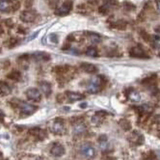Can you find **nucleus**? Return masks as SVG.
<instances>
[{
  "instance_id": "f257e3e1",
  "label": "nucleus",
  "mask_w": 160,
  "mask_h": 160,
  "mask_svg": "<svg viewBox=\"0 0 160 160\" xmlns=\"http://www.w3.org/2000/svg\"><path fill=\"white\" fill-rule=\"evenodd\" d=\"M102 84H103V78L101 76H95L90 80L87 91L90 94H98L102 89Z\"/></svg>"
},
{
  "instance_id": "f03ea898",
  "label": "nucleus",
  "mask_w": 160,
  "mask_h": 160,
  "mask_svg": "<svg viewBox=\"0 0 160 160\" xmlns=\"http://www.w3.org/2000/svg\"><path fill=\"white\" fill-rule=\"evenodd\" d=\"M80 152H81L86 158L92 159L96 156V150L91 143H84L80 147Z\"/></svg>"
},
{
  "instance_id": "7ed1b4c3",
  "label": "nucleus",
  "mask_w": 160,
  "mask_h": 160,
  "mask_svg": "<svg viewBox=\"0 0 160 160\" xmlns=\"http://www.w3.org/2000/svg\"><path fill=\"white\" fill-rule=\"evenodd\" d=\"M128 141L134 145V146H139V145H142L145 141V138L144 136L138 132V131H133L129 136H128Z\"/></svg>"
},
{
  "instance_id": "20e7f679",
  "label": "nucleus",
  "mask_w": 160,
  "mask_h": 160,
  "mask_svg": "<svg viewBox=\"0 0 160 160\" xmlns=\"http://www.w3.org/2000/svg\"><path fill=\"white\" fill-rule=\"evenodd\" d=\"M51 130L55 134H63L65 131L64 121L61 119H56L51 125Z\"/></svg>"
},
{
  "instance_id": "39448f33",
  "label": "nucleus",
  "mask_w": 160,
  "mask_h": 160,
  "mask_svg": "<svg viewBox=\"0 0 160 160\" xmlns=\"http://www.w3.org/2000/svg\"><path fill=\"white\" fill-rule=\"evenodd\" d=\"M72 2L70 1V0H68V1L64 2V4L62 6H60L58 9H57L56 15H58V16L68 15L72 11Z\"/></svg>"
},
{
  "instance_id": "423d86ee",
  "label": "nucleus",
  "mask_w": 160,
  "mask_h": 160,
  "mask_svg": "<svg viewBox=\"0 0 160 160\" xmlns=\"http://www.w3.org/2000/svg\"><path fill=\"white\" fill-rule=\"evenodd\" d=\"M18 106L21 110V113L24 114L26 116L32 115V114L37 110V106L26 103V102H20V103H18Z\"/></svg>"
},
{
  "instance_id": "0eeeda50",
  "label": "nucleus",
  "mask_w": 160,
  "mask_h": 160,
  "mask_svg": "<svg viewBox=\"0 0 160 160\" xmlns=\"http://www.w3.org/2000/svg\"><path fill=\"white\" fill-rule=\"evenodd\" d=\"M26 96L28 98V99L32 100V101H40L42 98V94L41 92L36 89V88H30L26 91Z\"/></svg>"
},
{
  "instance_id": "6e6552de",
  "label": "nucleus",
  "mask_w": 160,
  "mask_h": 160,
  "mask_svg": "<svg viewBox=\"0 0 160 160\" xmlns=\"http://www.w3.org/2000/svg\"><path fill=\"white\" fill-rule=\"evenodd\" d=\"M129 54L131 57H135V58H148L146 51L141 47L132 48L129 51Z\"/></svg>"
},
{
  "instance_id": "1a4fd4ad",
  "label": "nucleus",
  "mask_w": 160,
  "mask_h": 160,
  "mask_svg": "<svg viewBox=\"0 0 160 160\" xmlns=\"http://www.w3.org/2000/svg\"><path fill=\"white\" fill-rule=\"evenodd\" d=\"M50 152H51L52 155H54L56 157H60V156H62L65 153V148L61 144L56 143V144H54L51 147Z\"/></svg>"
},
{
  "instance_id": "9d476101",
  "label": "nucleus",
  "mask_w": 160,
  "mask_h": 160,
  "mask_svg": "<svg viewBox=\"0 0 160 160\" xmlns=\"http://www.w3.org/2000/svg\"><path fill=\"white\" fill-rule=\"evenodd\" d=\"M80 68L86 73H95L98 72V68L94 64L91 63H82L80 65Z\"/></svg>"
},
{
  "instance_id": "9b49d317",
  "label": "nucleus",
  "mask_w": 160,
  "mask_h": 160,
  "mask_svg": "<svg viewBox=\"0 0 160 160\" xmlns=\"http://www.w3.org/2000/svg\"><path fill=\"white\" fill-rule=\"evenodd\" d=\"M36 14L32 12V11H24L23 13L20 15V18L24 22H32L35 20Z\"/></svg>"
},
{
  "instance_id": "f8f14e48",
  "label": "nucleus",
  "mask_w": 160,
  "mask_h": 160,
  "mask_svg": "<svg viewBox=\"0 0 160 160\" xmlns=\"http://www.w3.org/2000/svg\"><path fill=\"white\" fill-rule=\"evenodd\" d=\"M87 131V128L86 125L83 122H76L73 125V133L75 135H83L84 133H86Z\"/></svg>"
},
{
  "instance_id": "ddd939ff",
  "label": "nucleus",
  "mask_w": 160,
  "mask_h": 160,
  "mask_svg": "<svg viewBox=\"0 0 160 160\" xmlns=\"http://www.w3.org/2000/svg\"><path fill=\"white\" fill-rule=\"evenodd\" d=\"M39 86H40V89H41V91L42 92L43 95H45V96H49V95L51 94L52 89H51V85H50L49 83L42 81V82H40Z\"/></svg>"
},
{
  "instance_id": "4468645a",
  "label": "nucleus",
  "mask_w": 160,
  "mask_h": 160,
  "mask_svg": "<svg viewBox=\"0 0 160 160\" xmlns=\"http://www.w3.org/2000/svg\"><path fill=\"white\" fill-rule=\"evenodd\" d=\"M67 98H68L70 101H78L80 99H83L84 98V96L79 94V93H75V92H67L66 94Z\"/></svg>"
},
{
  "instance_id": "2eb2a0df",
  "label": "nucleus",
  "mask_w": 160,
  "mask_h": 160,
  "mask_svg": "<svg viewBox=\"0 0 160 160\" xmlns=\"http://www.w3.org/2000/svg\"><path fill=\"white\" fill-rule=\"evenodd\" d=\"M13 4L12 0H0V12H8Z\"/></svg>"
},
{
  "instance_id": "dca6fc26",
  "label": "nucleus",
  "mask_w": 160,
  "mask_h": 160,
  "mask_svg": "<svg viewBox=\"0 0 160 160\" xmlns=\"http://www.w3.org/2000/svg\"><path fill=\"white\" fill-rule=\"evenodd\" d=\"M11 92H12V88L10 87V85H8L7 83L0 84V96H2V97L9 96Z\"/></svg>"
},
{
  "instance_id": "f3484780",
  "label": "nucleus",
  "mask_w": 160,
  "mask_h": 160,
  "mask_svg": "<svg viewBox=\"0 0 160 160\" xmlns=\"http://www.w3.org/2000/svg\"><path fill=\"white\" fill-rule=\"evenodd\" d=\"M33 57L37 61H48L50 58V55L45 52H36L33 54Z\"/></svg>"
},
{
  "instance_id": "a211bd4d",
  "label": "nucleus",
  "mask_w": 160,
  "mask_h": 160,
  "mask_svg": "<svg viewBox=\"0 0 160 160\" xmlns=\"http://www.w3.org/2000/svg\"><path fill=\"white\" fill-rule=\"evenodd\" d=\"M98 146H99V148L102 151V152H106L108 148H109V143L106 139L105 136H102L101 138L99 139L98 141Z\"/></svg>"
},
{
  "instance_id": "6ab92c4d",
  "label": "nucleus",
  "mask_w": 160,
  "mask_h": 160,
  "mask_svg": "<svg viewBox=\"0 0 160 160\" xmlns=\"http://www.w3.org/2000/svg\"><path fill=\"white\" fill-rule=\"evenodd\" d=\"M128 98L133 102H139L141 100V96L138 92H137V91L132 90L128 94Z\"/></svg>"
},
{
  "instance_id": "aec40b11",
  "label": "nucleus",
  "mask_w": 160,
  "mask_h": 160,
  "mask_svg": "<svg viewBox=\"0 0 160 160\" xmlns=\"http://www.w3.org/2000/svg\"><path fill=\"white\" fill-rule=\"evenodd\" d=\"M119 124H120V127L123 129V130H129L131 128V123L129 122L128 120L127 119H122L120 122H119Z\"/></svg>"
},
{
  "instance_id": "412c9836",
  "label": "nucleus",
  "mask_w": 160,
  "mask_h": 160,
  "mask_svg": "<svg viewBox=\"0 0 160 160\" xmlns=\"http://www.w3.org/2000/svg\"><path fill=\"white\" fill-rule=\"evenodd\" d=\"M102 120H103V113H101V112H98L96 115L93 117V122L94 123H96V124H98V123H99V122H102Z\"/></svg>"
},
{
  "instance_id": "4be33fe9",
  "label": "nucleus",
  "mask_w": 160,
  "mask_h": 160,
  "mask_svg": "<svg viewBox=\"0 0 160 160\" xmlns=\"http://www.w3.org/2000/svg\"><path fill=\"white\" fill-rule=\"evenodd\" d=\"M86 54L90 57H98V52L97 50V48H89L86 50Z\"/></svg>"
},
{
  "instance_id": "5701e85b",
  "label": "nucleus",
  "mask_w": 160,
  "mask_h": 160,
  "mask_svg": "<svg viewBox=\"0 0 160 160\" xmlns=\"http://www.w3.org/2000/svg\"><path fill=\"white\" fill-rule=\"evenodd\" d=\"M140 110L143 111V112H145V113H151V112L153 110V107H152V105H150V104L145 103V104H143V105L140 107Z\"/></svg>"
},
{
  "instance_id": "b1692460",
  "label": "nucleus",
  "mask_w": 160,
  "mask_h": 160,
  "mask_svg": "<svg viewBox=\"0 0 160 160\" xmlns=\"http://www.w3.org/2000/svg\"><path fill=\"white\" fill-rule=\"evenodd\" d=\"M19 77H20V74H19V72H11L9 75H8V78H11V79H13V80H18L19 79Z\"/></svg>"
},
{
  "instance_id": "393cba45",
  "label": "nucleus",
  "mask_w": 160,
  "mask_h": 160,
  "mask_svg": "<svg viewBox=\"0 0 160 160\" xmlns=\"http://www.w3.org/2000/svg\"><path fill=\"white\" fill-rule=\"evenodd\" d=\"M90 41L92 42H99L100 41V37L98 35V34H91L90 35Z\"/></svg>"
},
{
  "instance_id": "a878e982",
  "label": "nucleus",
  "mask_w": 160,
  "mask_h": 160,
  "mask_svg": "<svg viewBox=\"0 0 160 160\" xmlns=\"http://www.w3.org/2000/svg\"><path fill=\"white\" fill-rule=\"evenodd\" d=\"M49 40L53 43H57V42H58V37H57V35H55V34H51V35L49 36Z\"/></svg>"
},
{
  "instance_id": "bb28decb",
  "label": "nucleus",
  "mask_w": 160,
  "mask_h": 160,
  "mask_svg": "<svg viewBox=\"0 0 160 160\" xmlns=\"http://www.w3.org/2000/svg\"><path fill=\"white\" fill-rule=\"evenodd\" d=\"M65 99V95H59L56 98V100L58 102H63V100Z\"/></svg>"
},
{
  "instance_id": "cd10ccee",
  "label": "nucleus",
  "mask_w": 160,
  "mask_h": 160,
  "mask_svg": "<svg viewBox=\"0 0 160 160\" xmlns=\"http://www.w3.org/2000/svg\"><path fill=\"white\" fill-rule=\"evenodd\" d=\"M38 34H39V31L35 32V33H34L33 35H31V36H30V37H29V38H28V39L26 40V41H31V40H33V39H35V38H36V37L38 36Z\"/></svg>"
},
{
  "instance_id": "c85d7f7f",
  "label": "nucleus",
  "mask_w": 160,
  "mask_h": 160,
  "mask_svg": "<svg viewBox=\"0 0 160 160\" xmlns=\"http://www.w3.org/2000/svg\"><path fill=\"white\" fill-rule=\"evenodd\" d=\"M156 6H157V9L160 13V0H156Z\"/></svg>"
},
{
  "instance_id": "c756f323",
  "label": "nucleus",
  "mask_w": 160,
  "mask_h": 160,
  "mask_svg": "<svg viewBox=\"0 0 160 160\" xmlns=\"http://www.w3.org/2000/svg\"><path fill=\"white\" fill-rule=\"evenodd\" d=\"M155 32H157L158 34H160V26H158V27L155 28Z\"/></svg>"
},
{
  "instance_id": "7c9ffc66",
  "label": "nucleus",
  "mask_w": 160,
  "mask_h": 160,
  "mask_svg": "<svg viewBox=\"0 0 160 160\" xmlns=\"http://www.w3.org/2000/svg\"><path fill=\"white\" fill-rule=\"evenodd\" d=\"M58 0H49V3H57Z\"/></svg>"
},
{
  "instance_id": "2f4dec72",
  "label": "nucleus",
  "mask_w": 160,
  "mask_h": 160,
  "mask_svg": "<svg viewBox=\"0 0 160 160\" xmlns=\"http://www.w3.org/2000/svg\"><path fill=\"white\" fill-rule=\"evenodd\" d=\"M2 158H3V154H2L1 152H0V160H1Z\"/></svg>"
},
{
  "instance_id": "473e14b6",
  "label": "nucleus",
  "mask_w": 160,
  "mask_h": 160,
  "mask_svg": "<svg viewBox=\"0 0 160 160\" xmlns=\"http://www.w3.org/2000/svg\"><path fill=\"white\" fill-rule=\"evenodd\" d=\"M158 153H159V154H160V152H158Z\"/></svg>"
},
{
  "instance_id": "72a5a7b5",
  "label": "nucleus",
  "mask_w": 160,
  "mask_h": 160,
  "mask_svg": "<svg viewBox=\"0 0 160 160\" xmlns=\"http://www.w3.org/2000/svg\"><path fill=\"white\" fill-rule=\"evenodd\" d=\"M159 56H160V52H159Z\"/></svg>"
},
{
  "instance_id": "f704fd0d",
  "label": "nucleus",
  "mask_w": 160,
  "mask_h": 160,
  "mask_svg": "<svg viewBox=\"0 0 160 160\" xmlns=\"http://www.w3.org/2000/svg\"><path fill=\"white\" fill-rule=\"evenodd\" d=\"M37 160H39V159H37Z\"/></svg>"
}]
</instances>
